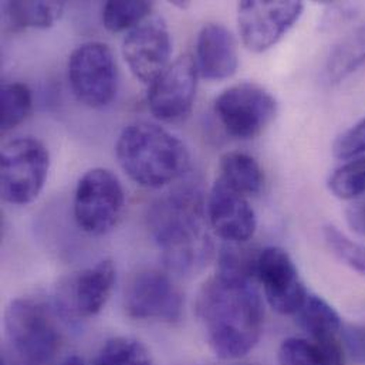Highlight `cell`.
I'll use <instances>...</instances> for the list:
<instances>
[{
    "mask_svg": "<svg viewBox=\"0 0 365 365\" xmlns=\"http://www.w3.org/2000/svg\"><path fill=\"white\" fill-rule=\"evenodd\" d=\"M195 307L216 357L237 360L259 343L264 310L256 279L216 272L202 284Z\"/></svg>",
    "mask_w": 365,
    "mask_h": 365,
    "instance_id": "cell-1",
    "label": "cell"
},
{
    "mask_svg": "<svg viewBox=\"0 0 365 365\" xmlns=\"http://www.w3.org/2000/svg\"><path fill=\"white\" fill-rule=\"evenodd\" d=\"M206 217V200L196 185L180 186L151 205L148 227L170 269L189 273L207 262L212 243Z\"/></svg>",
    "mask_w": 365,
    "mask_h": 365,
    "instance_id": "cell-2",
    "label": "cell"
},
{
    "mask_svg": "<svg viewBox=\"0 0 365 365\" xmlns=\"http://www.w3.org/2000/svg\"><path fill=\"white\" fill-rule=\"evenodd\" d=\"M115 155L134 182L150 189L180 180L190 165V155L182 141L148 121H135L123 130L115 144Z\"/></svg>",
    "mask_w": 365,
    "mask_h": 365,
    "instance_id": "cell-3",
    "label": "cell"
},
{
    "mask_svg": "<svg viewBox=\"0 0 365 365\" xmlns=\"http://www.w3.org/2000/svg\"><path fill=\"white\" fill-rule=\"evenodd\" d=\"M63 307L34 297L10 302L4 312V331L9 353L13 356L6 365H50L57 357L63 331L60 316Z\"/></svg>",
    "mask_w": 365,
    "mask_h": 365,
    "instance_id": "cell-4",
    "label": "cell"
},
{
    "mask_svg": "<svg viewBox=\"0 0 365 365\" xmlns=\"http://www.w3.org/2000/svg\"><path fill=\"white\" fill-rule=\"evenodd\" d=\"M50 170V154L31 137L7 141L0 153V192L17 206L31 203L40 195Z\"/></svg>",
    "mask_w": 365,
    "mask_h": 365,
    "instance_id": "cell-5",
    "label": "cell"
},
{
    "mask_svg": "<svg viewBox=\"0 0 365 365\" xmlns=\"http://www.w3.org/2000/svg\"><path fill=\"white\" fill-rule=\"evenodd\" d=\"M74 219L78 227L93 236L111 232L125 209L124 187L111 171L94 168L77 183L74 193Z\"/></svg>",
    "mask_w": 365,
    "mask_h": 365,
    "instance_id": "cell-6",
    "label": "cell"
},
{
    "mask_svg": "<svg viewBox=\"0 0 365 365\" xmlns=\"http://www.w3.org/2000/svg\"><path fill=\"white\" fill-rule=\"evenodd\" d=\"M67 74L76 98L90 108H104L117 96V61L111 48L101 41L78 46L68 58Z\"/></svg>",
    "mask_w": 365,
    "mask_h": 365,
    "instance_id": "cell-7",
    "label": "cell"
},
{
    "mask_svg": "<svg viewBox=\"0 0 365 365\" xmlns=\"http://www.w3.org/2000/svg\"><path fill=\"white\" fill-rule=\"evenodd\" d=\"M215 114L229 135L253 140L276 118L277 101L259 84L239 83L216 98Z\"/></svg>",
    "mask_w": 365,
    "mask_h": 365,
    "instance_id": "cell-8",
    "label": "cell"
},
{
    "mask_svg": "<svg viewBox=\"0 0 365 365\" xmlns=\"http://www.w3.org/2000/svg\"><path fill=\"white\" fill-rule=\"evenodd\" d=\"M303 10L302 1H240L237 26L243 44L255 53L267 51L294 27Z\"/></svg>",
    "mask_w": 365,
    "mask_h": 365,
    "instance_id": "cell-9",
    "label": "cell"
},
{
    "mask_svg": "<svg viewBox=\"0 0 365 365\" xmlns=\"http://www.w3.org/2000/svg\"><path fill=\"white\" fill-rule=\"evenodd\" d=\"M173 41L165 19L151 13L124 38L123 56L137 80L151 86L171 64Z\"/></svg>",
    "mask_w": 365,
    "mask_h": 365,
    "instance_id": "cell-10",
    "label": "cell"
},
{
    "mask_svg": "<svg viewBox=\"0 0 365 365\" xmlns=\"http://www.w3.org/2000/svg\"><path fill=\"white\" fill-rule=\"evenodd\" d=\"M256 279L269 306L283 316L297 314L309 296L292 256L277 246L259 252Z\"/></svg>",
    "mask_w": 365,
    "mask_h": 365,
    "instance_id": "cell-11",
    "label": "cell"
},
{
    "mask_svg": "<svg viewBox=\"0 0 365 365\" xmlns=\"http://www.w3.org/2000/svg\"><path fill=\"white\" fill-rule=\"evenodd\" d=\"M199 76L196 61L189 54L171 63L148 88L147 103L151 114L164 123L185 120L195 104Z\"/></svg>",
    "mask_w": 365,
    "mask_h": 365,
    "instance_id": "cell-12",
    "label": "cell"
},
{
    "mask_svg": "<svg viewBox=\"0 0 365 365\" xmlns=\"http://www.w3.org/2000/svg\"><path fill=\"white\" fill-rule=\"evenodd\" d=\"M125 310L137 320L175 323L182 317V293L168 274L160 270H144L130 282L125 290Z\"/></svg>",
    "mask_w": 365,
    "mask_h": 365,
    "instance_id": "cell-13",
    "label": "cell"
},
{
    "mask_svg": "<svg viewBox=\"0 0 365 365\" xmlns=\"http://www.w3.org/2000/svg\"><path fill=\"white\" fill-rule=\"evenodd\" d=\"M206 213L209 225L226 243H246L256 232V213L247 196L220 177L209 192Z\"/></svg>",
    "mask_w": 365,
    "mask_h": 365,
    "instance_id": "cell-14",
    "label": "cell"
},
{
    "mask_svg": "<svg viewBox=\"0 0 365 365\" xmlns=\"http://www.w3.org/2000/svg\"><path fill=\"white\" fill-rule=\"evenodd\" d=\"M195 61L205 80L230 78L239 67L237 43L232 31L220 23L205 24L196 38Z\"/></svg>",
    "mask_w": 365,
    "mask_h": 365,
    "instance_id": "cell-15",
    "label": "cell"
},
{
    "mask_svg": "<svg viewBox=\"0 0 365 365\" xmlns=\"http://www.w3.org/2000/svg\"><path fill=\"white\" fill-rule=\"evenodd\" d=\"M297 316L302 329L309 334V340L330 359L333 365H346L343 320L336 309L323 297L309 293Z\"/></svg>",
    "mask_w": 365,
    "mask_h": 365,
    "instance_id": "cell-16",
    "label": "cell"
},
{
    "mask_svg": "<svg viewBox=\"0 0 365 365\" xmlns=\"http://www.w3.org/2000/svg\"><path fill=\"white\" fill-rule=\"evenodd\" d=\"M117 280V270L111 259L83 270L71 283L68 303L63 304L66 314L83 319L97 316L110 300Z\"/></svg>",
    "mask_w": 365,
    "mask_h": 365,
    "instance_id": "cell-17",
    "label": "cell"
},
{
    "mask_svg": "<svg viewBox=\"0 0 365 365\" xmlns=\"http://www.w3.org/2000/svg\"><path fill=\"white\" fill-rule=\"evenodd\" d=\"M220 178L240 193L249 196L263 189L264 174L259 163L249 154L233 151L220 158Z\"/></svg>",
    "mask_w": 365,
    "mask_h": 365,
    "instance_id": "cell-18",
    "label": "cell"
},
{
    "mask_svg": "<svg viewBox=\"0 0 365 365\" xmlns=\"http://www.w3.org/2000/svg\"><path fill=\"white\" fill-rule=\"evenodd\" d=\"M365 64V27L343 38L330 53L326 77L331 84H337L357 71Z\"/></svg>",
    "mask_w": 365,
    "mask_h": 365,
    "instance_id": "cell-19",
    "label": "cell"
},
{
    "mask_svg": "<svg viewBox=\"0 0 365 365\" xmlns=\"http://www.w3.org/2000/svg\"><path fill=\"white\" fill-rule=\"evenodd\" d=\"M9 21L19 29H48L63 16V1H9L4 4Z\"/></svg>",
    "mask_w": 365,
    "mask_h": 365,
    "instance_id": "cell-20",
    "label": "cell"
},
{
    "mask_svg": "<svg viewBox=\"0 0 365 365\" xmlns=\"http://www.w3.org/2000/svg\"><path fill=\"white\" fill-rule=\"evenodd\" d=\"M0 128L7 133L20 125L30 114L33 97L24 83H6L0 90Z\"/></svg>",
    "mask_w": 365,
    "mask_h": 365,
    "instance_id": "cell-21",
    "label": "cell"
},
{
    "mask_svg": "<svg viewBox=\"0 0 365 365\" xmlns=\"http://www.w3.org/2000/svg\"><path fill=\"white\" fill-rule=\"evenodd\" d=\"M94 365H153L150 350L137 339L114 337L100 349Z\"/></svg>",
    "mask_w": 365,
    "mask_h": 365,
    "instance_id": "cell-22",
    "label": "cell"
},
{
    "mask_svg": "<svg viewBox=\"0 0 365 365\" xmlns=\"http://www.w3.org/2000/svg\"><path fill=\"white\" fill-rule=\"evenodd\" d=\"M151 1H107L103 7V24L108 31L131 30L153 13Z\"/></svg>",
    "mask_w": 365,
    "mask_h": 365,
    "instance_id": "cell-23",
    "label": "cell"
},
{
    "mask_svg": "<svg viewBox=\"0 0 365 365\" xmlns=\"http://www.w3.org/2000/svg\"><path fill=\"white\" fill-rule=\"evenodd\" d=\"M330 192L343 200H356L365 195V157L351 160L329 178Z\"/></svg>",
    "mask_w": 365,
    "mask_h": 365,
    "instance_id": "cell-24",
    "label": "cell"
},
{
    "mask_svg": "<svg viewBox=\"0 0 365 365\" xmlns=\"http://www.w3.org/2000/svg\"><path fill=\"white\" fill-rule=\"evenodd\" d=\"M326 245L331 253L344 262L349 267L365 276V246L351 240L334 225H327L323 229Z\"/></svg>",
    "mask_w": 365,
    "mask_h": 365,
    "instance_id": "cell-25",
    "label": "cell"
},
{
    "mask_svg": "<svg viewBox=\"0 0 365 365\" xmlns=\"http://www.w3.org/2000/svg\"><path fill=\"white\" fill-rule=\"evenodd\" d=\"M280 365H333L330 359L310 340L286 339L277 351Z\"/></svg>",
    "mask_w": 365,
    "mask_h": 365,
    "instance_id": "cell-26",
    "label": "cell"
},
{
    "mask_svg": "<svg viewBox=\"0 0 365 365\" xmlns=\"http://www.w3.org/2000/svg\"><path fill=\"white\" fill-rule=\"evenodd\" d=\"M331 151L341 161H351L365 154V118L341 133L336 138Z\"/></svg>",
    "mask_w": 365,
    "mask_h": 365,
    "instance_id": "cell-27",
    "label": "cell"
},
{
    "mask_svg": "<svg viewBox=\"0 0 365 365\" xmlns=\"http://www.w3.org/2000/svg\"><path fill=\"white\" fill-rule=\"evenodd\" d=\"M347 222L356 232L365 235V195L356 199L347 209Z\"/></svg>",
    "mask_w": 365,
    "mask_h": 365,
    "instance_id": "cell-28",
    "label": "cell"
},
{
    "mask_svg": "<svg viewBox=\"0 0 365 365\" xmlns=\"http://www.w3.org/2000/svg\"><path fill=\"white\" fill-rule=\"evenodd\" d=\"M349 344L357 356H361L365 359V329L353 330L349 334Z\"/></svg>",
    "mask_w": 365,
    "mask_h": 365,
    "instance_id": "cell-29",
    "label": "cell"
},
{
    "mask_svg": "<svg viewBox=\"0 0 365 365\" xmlns=\"http://www.w3.org/2000/svg\"><path fill=\"white\" fill-rule=\"evenodd\" d=\"M61 365H86L84 363V360L80 357V356H70V357H67L66 360H64V363Z\"/></svg>",
    "mask_w": 365,
    "mask_h": 365,
    "instance_id": "cell-30",
    "label": "cell"
},
{
    "mask_svg": "<svg viewBox=\"0 0 365 365\" xmlns=\"http://www.w3.org/2000/svg\"><path fill=\"white\" fill-rule=\"evenodd\" d=\"M174 4L175 6H178V7H181V9H186L187 6H189V3L186 1V3H180V1H174Z\"/></svg>",
    "mask_w": 365,
    "mask_h": 365,
    "instance_id": "cell-31",
    "label": "cell"
},
{
    "mask_svg": "<svg viewBox=\"0 0 365 365\" xmlns=\"http://www.w3.org/2000/svg\"><path fill=\"white\" fill-rule=\"evenodd\" d=\"M1 364L4 365V363H1Z\"/></svg>",
    "mask_w": 365,
    "mask_h": 365,
    "instance_id": "cell-32",
    "label": "cell"
},
{
    "mask_svg": "<svg viewBox=\"0 0 365 365\" xmlns=\"http://www.w3.org/2000/svg\"><path fill=\"white\" fill-rule=\"evenodd\" d=\"M243 365H246V364H243Z\"/></svg>",
    "mask_w": 365,
    "mask_h": 365,
    "instance_id": "cell-33",
    "label": "cell"
}]
</instances>
